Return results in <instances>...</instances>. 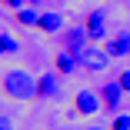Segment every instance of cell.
Wrapping results in <instances>:
<instances>
[{"label": "cell", "instance_id": "3957f363", "mask_svg": "<svg viewBox=\"0 0 130 130\" xmlns=\"http://www.w3.org/2000/svg\"><path fill=\"white\" fill-rule=\"evenodd\" d=\"M73 103H77V113H84V117L100 113V97H97V93H90V90H80V93L73 97Z\"/></svg>", "mask_w": 130, "mask_h": 130}, {"label": "cell", "instance_id": "4fadbf2b", "mask_svg": "<svg viewBox=\"0 0 130 130\" xmlns=\"http://www.w3.org/2000/svg\"><path fill=\"white\" fill-rule=\"evenodd\" d=\"M117 84L123 87V93H130V70H123V73L117 77Z\"/></svg>", "mask_w": 130, "mask_h": 130}, {"label": "cell", "instance_id": "7c38bea8", "mask_svg": "<svg viewBox=\"0 0 130 130\" xmlns=\"http://www.w3.org/2000/svg\"><path fill=\"white\" fill-rule=\"evenodd\" d=\"M20 50V43L13 40V37H7V34H0V54H17Z\"/></svg>", "mask_w": 130, "mask_h": 130}, {"label": "cell", "instance_id": "8fae6325", "mask_svg": "<svg viewBox=\"0 0 130 130\" xmlns=\"http://www.w3.org/2000/svg\"><path fill=\"white\" fill-rule=\"evenodd\" d=\"M17 20H20V23H27V27H30V23H37V20H40V13H37L34 7H23V10H17Z\"/></svg>", "mask_w": 130, "mask_h": 130}, {"label": "cell", "instance_id": "7a4b0ae2", "mask_svg": "<svg viewBox=\"0 0 130 130\" xmlns=\"http://www.w3.org/2000/svg\"><path fill=\"white\" fill-rule=\"evenodd\" d=\"M77 57H80V63H84L87 70H103V67L110 63V54H107V50H97V47H87V50H80Z\"/></svg>", "mask_w": 130, "mask_h": 130}, {"label": "cell", "instance_id": "277c9868", "mask_svg": "<svg viewBox=\"0 0 130 130\" xmlns=\"http://www.w3.org/2000/svg\"><path fill=\"white\" fill-rule=\"evenodd\" d=\"M87 40H90L87 27H73V30H67V34H63V43H67L70 54H80V50H87Z\"/></svg>", "mask_w": 130, "mask_h": 130}, {"label": "cell", "instance_id": "5bb4252c", "mask_svg": "<svg viewBox=\"0 0 130 130\" xmlns=\"http://www.w3.org/2000/svg\"><path fill=\"white\" fill-rule=\"evenodd\" d=\"M113 130H130V117H117L113 120Z\"/></svg>", "mask_w": 130, "mask_h": 130}, {"label": "cell", "instance_id": "2e32d148", "mask_svg": "<svg viewBox=\"0 0 130 130\" xmlns=\"http://www.w3.org/2000/svg\"><path fill=\"white\" fill-rule=\"evenodd\" d=\"M0 130H13V123H10V117H4V113H0Z\"/></svg>", "mask_w": 130, "mask_h": 130}, {"label": "cell", "instance_id": "9c48e42d", "mask_svg": "<svg viewBox=\"0 0 130 130\" xmlns=\"http://www.w3.org/2000/svg\"><path fill=\"white\" fill-rule=\"evenodd\" d=\"M54 93H57V77L54 73L37 77V97H54Z\"/></svg>", "mask_w": 130, "mask_h": 130}, {"label": "cell", "instance_id": "30bf717a", "mask_svg": "<svg viewBox=\"0 0 130 130\" xmlns=\"http://www.w3.org/2000/svg\"><path fill=\"white\" fill-rule=\"evenodd\" d=\"M73 57H77V54H70V50L57 54V60H54V63H57V70H60V73H73V67H77V60H73Z\"/></svg>", "mask_w": 130, "mask_h": 130}, {"label": "cell", "instance_id": "8992f818", "mask_svg": "<svg viewBox=\"0 0 130 130\" xmlns=\"http://www.w3.org/2000/svg\"><path fill=\"white\" fill-rule=\"evenodd\" d=\"M87 34H90V40H103L107 37V20H103V13L100 10H93V13H87Z\"/></svg>", "mask_w": 130, "mask_h": 130}, {"label": "cell", "instance_id": "ba28073f", "mask_svg": "<svg viewBox=\"0 0 130 130\" xmlns=\"http://www.w3.org/2000/svg\"><path fill=\"white\" fill-rule=\"evenodd\" d=\"M37 27H40L43 34H57V30L63 27V17H60V13H40Z\"/></svg>", "mask_w": 130, "mask_h": 130}, {"label": "cell", "instance_id": "9a60e30c", "mask_svg": "<svg viewBox=\"0 0 130 130\" xmlns=\"http://www.w3.org/2000/svg\"><path fill=\"white\" fill-rule=\"evenodd\" d=\"M4 4L13 7V10H23V7H27V0H4Z\"/></svg>", "mask_w": 130, "mask_h": 130}, {"label": "cell", "instance_id": "e0dca14e", "mask_svg": "<svg viewBox=\"0 0 130 130\" xmlns=\"http://www.w3.org/2000/svg\"><path fill=\"white\" fill-rule=\"evenodd\" d=\"M87 130H103V127H87Z\"/></svg>", "mask_w": 130, "mask_h": 130}, {"label": "cell", "instance_id": "52a82bcc", "mask_svg": "<svg viewBox=\"0 0 130 130\" xmlns=\"http://www.w3.org/2000/svg\"><path fill=\"white\" fill-rule=\"evenodd\" d=\"M103 50H107L110 57H127V54H130V37H127V34H123V37H113V40H107Z\"/></svg>", "mask_w": 130, "mask_h": 130}, {"label": "cell", "instance_id": "5b68a950", "mask_svg": "<svg viewBox=\"0 0 130 130\" xmlns=\"http://www.w3.org/2000/svg\"><path fill=\"white\" fill-rule=\"evenodd\" d=\"M120 97H123V87H120L117 80H110V84L100 87V100H103L107 110H117V107H120Z\"/></svg>", "mask_w": 130, "mask_h": 130}, {"label": "cell", "instance_id": "6da1fadb", "mask_svg": "<svg viewBox=\"0 0 130 130\" xmlns=\"http://www.w3.org/2000/svg\"><path fill=\"white\" fill-rule=\"evenodd\" d=\"M4 93L10 100H30V97H37V77H30L27 70H7L4 73Z\"/></svg>", "mask_w": 130, "mask_h": 130}]
</instances>
